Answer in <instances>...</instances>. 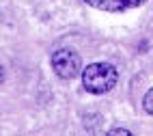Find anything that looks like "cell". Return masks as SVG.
<instances>
[{
  "label": "cell",
  "mask_w": 153,
  "mask_h": 136,
  "mask_svg": "<svg viewBox=\"0 0 153 136\" xmlns=\"http://www.w3.org/2000/svg\"><path fill=\"white\" fill-rule=\"evenodd\" d=\"M119 80L117 69L110 65V63H93L82 71V84L88 93H95V95H101V93H108L114 89Z\"/></svg>",
  "instance_id": "cell-1"
},
{
  "label": "cell",
  "mask_w": 153,
  "mask_h": 136,
  "mask_svg": "<svg viewBox=\"0 0 153 136\" xmlns=\"http://www.w3.org/2000/svg\"><path fill=\"white\" fill-rule=\"evenodd\" d=\"M52 69L58 78H65V80L74 78L80 71V56L74 50H67V48L56 50L52 54Z\"/></svg>",
  "instance_id": "cell-2"
},
{
  "label": "cell",
  "mask_w": 153,
  "mask_h": 136,
  "mask_svg": "<svg viewBox=\"0 0 153 136\" xmlns=\"http://www.w3.org/2000/svg\"><path fill=\"white\" fill-rule=\"evenodd\" d=\"M86 4L95 7V9H101V11H125V9H134V7H140L145 0H84Z\"/></svg>",
  "instance_id": "cell-3"
},
{
  "label": "cell",
  "mask_w": 153,
  "mask_h": 136,
  "mask_svg": "<svg viewBox=\"0 0 153 136\" xmlns=\"http://www.w3.org/2000/svg\"><path fill=\"white\" fill-rule=\"evenodd\" d=\"M142 108H145L149 114H153V89H149L142 97Z\"/></svg>",
  "instance_id": "cell-4"
},
{
  "label": "cell",
  "mask_w": 153,
  "mask_h": 136,
  "mask_svg": "<svg viewBox=\"0 0 153 136\" xmlns=\"http://www.w3.org/2000/svg\"><path fill=\"white\" fill-rule=\"evenodd\" d=\"M108 134H110V136H114V134H125V136H129L131 132H129V130H123V128H114V130H108Z\"/></svg>",
  "instance_id": "cell-5"
},
{
  "label": "cell",
  "mask_w": 153,
  "mask_h": 136,
  "mask_svg": "<svg viewBox=\"0 0 153 136\" xmlns=\"http://www.w3.org/2000/svg\"><path fill=\"white\" fill-rule=\"evenodd\" d=\"M4 80V69H2V65H0V82Z\"/></svg>",
  "instance_id": "cell-6"
}]
</instances>
